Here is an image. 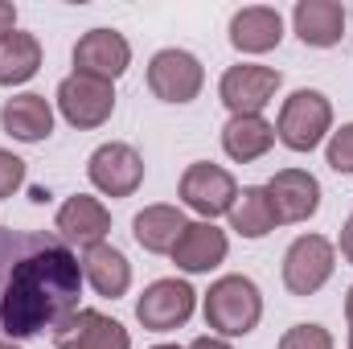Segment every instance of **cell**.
I'll use <instances>...</instances> for the list:
<instances>
[{
  "label": "cell",
  "instance_id": "obj_16",
  "mask_svg": "<svg viewBox=\"0 0 353 349\" xmlns=\"http://www.w3.org/2000/svg\"><path fill=\"white\" fill-rule=\"evenodd\" d=\"M226 251H230L226 230H218L214 222H189L173 247V263L189 275H205L226 259Z\"/></svg>",
  "mask_w": 353,
  "mask_h": 349
},
{
  "label": "cell",
  "instance_id": "obj_34",
  "mask_svg": "<svg viewBox=\"0 0 353 349\" xmlns=\"http://www.w3.org/2000/svg\"><path fill=\"white\" fill-rule=\"evenodd\" d=\"M350 218H353V214H350Z\"/></svg>",
  "mask_w": 353,
  "mask_h": 349
},
{
  "label": "cell",
  "instance_id": "obj_20",
  "mask_svg": "<svg viewBox=\"0 0 353 349\" xmlns=\"http://www.w3.org/2000/svg\"><path fill=\"white\" fill-rule=\"evenodd\" d=\"M271 144H275V128L263 115H230L226 128H222V148L239 165H251V161L267 157Z\"/></svg>",
  "mask_w": 353,
  "mask_h": 349
},
{
  "label": "cell",
  "instance_id": "obj_23",
  "mask_svg": "<svg viewBox=\"0 0 353 349\" xmlns=\"http://www.w3.org/2000/svg\"><path fill=\"white\" fill-rule=\"evenodd\" d=\"M41 70V41L33 33H8L0 41V87H21Z\"/></svg>",
  "mask_w": 353,
  "mask_h": 349
},
{
  "label": "cell",
  "instance_id": "obj_5",
  "mask_svg": "<svg viewBox=\"0 0 353 349\" xmlns=\"http://www.w3.org/2000/svg\"><path fill=\"white\" fill-rule=\"evenodd\" d=\"M58 111L70 128L90 132V128H103L115 111V87L107 79H90V74H66L58 83Z\"/></svg>",
  "mask_w": 353,
  "mask_h": 349
},
{
  "label": "cell",
  "instance_id": "obj_21",
  "mask_svg": "<svg viewBox=\"0 0 353 349\" xmlns=\"http://www.w3.org/2000/svg\"><path fill=\"white\" fill-rule=\"evenodd\" d=\"M185 226H189V222H185V214H181L176 206H144V210L132 218L136 243H140L144 251H152V255H173V247H176V239H181Z\"/></svg>",
  "mask_w": 353,
  "mask_h": 349
},
{
  "label": "cell",
  "instance_id": "obj_30",
  "mask_svg": "<svg viewBox=\"0 0 353 349\" xmlns=\"http://www.w3.org/2000/svg\"><path fill=\"white\" fill-rule=\"evenodd\" d=\"M345 317H350V325H353V288L345 292Z\"/></svg>",
  "mask_w": 353,
  "mask_h": 349
},
{
  "label": "cell",
  "instance_id": "obj_14",
  "mask_svg": "<svg viewBox=\"0 0 353 349\" xmlns=\"http://www.w3.org/2000/svg\"><path fill=\"white\" fill-rule=\"evenodd\" d=\"M128 66H132V46L115 29H90V33L79 37V46H74V70L79 74L115 83Z\"/></svg>",
  "mask_w": 353,
  "mask_h": 349
},
{
  "label": "cell",
  "instance_id": "obj_7",
  "mask_svg": "<svg viewBox=\"0 0 353 349\" xmlns=\"http://www.w3.org/2000/svg\"><path fill=\"white\" fill-rule=\"evenodd\" d=\"M205 87V70H201V62L189 54V50H161V54H152V62H148V90L161 99V103H193L197 94Z\"/></svg>",
  "mask_w": 353,
  "mask_h": 349
},
{
  "label": "cell",
  "instance_id": "obj_2",
  "mask_svg": "<svg viewBox=\"0 0 353 349\" xmlns=\"http://www.w3.org/2000/svg\"><path fill=\"white\" fill-rule=\"evenodd\" d=\"M201 312L214 337H247L263 317V292L251 275H222L210 283Z\"/></svg>",
  "mask_w": 353,
  "mask_h": 349
},
{
  "label": "cell",
  "instance_id": "obj_13",
  "mask_svg": "<svg viewBox=\"0 0 353 349\" xmlns=\"http://www.w3.org/2000/svg\"><path fill=\"white\" fill-rule=\"evenodd\" d=\"M54 230L66 247H94V243H107L111 235V210L90 197V193H74L58 206V218H54Z\"/></svg>",
  "mask_w": 353,
  "mask_h": 349
},
{
  "label": "cell",
  "instance_id": "obj_33",
  "mask_svg": "<svg viewBox=\"0 0 353 349\" xmlns=\"http://www.w3.org/2000/svg\"><path fill=\"white\" fill-rule=\"evenodd\" d=\"M350 349H353V325H350Z\"/></svg>",
  "mask_w": 353,
  "mask_h": 349
},
{
  "label": "cell",
  "instance_id": "obj_15",
  "mask_svg": "<svg viewBox=\"0 0 353 349\" xmlns=\"http://www.w3.org/2000/svg\"><path fill=\"white\" fill-rule=\"evenodd\" d=\"M345 25H350V12L337 0H296V8H292V29L312 50L337 46L345 37Z\"/></svg>",
  "mask_w": 353,
  "mask_h": 349
},
{
  "label": "cell",
  "instance_id": "obj_26",
  "mask_svg": "<svg viewBox=\"0 0 353 349\" xmlns=\"http://www.w3.org/2000/svg\"><path fill=\"white\" fill-rule=\"evenodd\" d=\"M21 185H25V161H21V157H12L8 148H0V201H4V197H12Z\"/></svg>",
  "mask_w": 353,
  "mask_h": 349
},
{
  "label": "cell",
  "instance_id": "obj_25",
  "mask_svg": "<svg viewBox=\"0 0 353 349\" xmlns=\"http://www.w3.org/2000/svg\"><path fill=\"white\" fill-rule=\"evenodd\" d=\"M325 157H329V169L333 173H353V123H341L333 136H329V148H325Z\"/></svg>",
  "mask_w": 353,
  "mask_h": 349
},
{
  "label": "cell",
  "instance_id": "obj_31",
  "mask_svg": "<svg viewBox=\"0 0 353 349\" xmlns=\"http://www.w3.org/2000/svg\"><path fill=\"white\" fill-rule=\"evenodd\" d=\"M0 349H21V346H17V341H4V337H0Z\"/></svg>",
  "mask_w": 353,
  "mask_h": 349
},
{
  "label": "cell",
  "instance_id": "obj_3",
  "mask_svg": "<svg viewBox=\"0 0 353 349\" xmlns=\"http://www.w3.org/2000/svg\"><path fill=\"white\" fill-rule=\"evenodd\" d=\"M333 128V103L321 90H292L275 119V140L292 152H312Z\"/></svg>",
  "mask_w": 353,
  "mask_h": 349
},
{
  "label": "cell",
  "instance_id": "obj_32",
  "mask_svg": "<svg viewBox=\"0 0 353 349\" xmlns=\"http://www.w3.org/2000/svg\"><path fill=\"white\" fill-rule=\"evenodd\" d=\"M152 349H181V346H152Z\"/></svg>",
  "mask_w": 353,
  "mask_h": 349
},
{
  "label": "cell",
  "instance_id": "obj_18",
  "mask_svg": "<svg viewBox=\"0 0 353 349\" xmlns=\"http://www.w3.org/2000/svg\"><path fill=\"white\" fill-rule=\"evenodd\" d=\"M0 123H4V132H8L12 140H21V144H37V140H46V136L54 132V107H50L46 94L25 90V94L4 99V107H0Z\"/></svg>",
  "mask_w": 353,
  "mask_h": 349
},
{
  "label": "cell",
  "instance_id": "obj_1",
  "mask_svg": "<svg viewBox=\"0 0 353 349\" xmlns=\"http://www.w3.org/2000/svg\"><path fill=\"white\" fill-rule=\"evenodd\" d=\"M83 263L50 230L0 226V337L29 341L54 333L83 296Z\"/></svg>",
  "mask_w": 353,
  "mask_h": 349
},
{
  "label": "cell",
  "instance_id": "obj_4",
  "mask_svg": "<svg viewBox=\"0 0 353 349\" xmlns=\"http://www.w3.org/2000/svg\"><path fill=\"white\" fill-rule=\"evenodd\" d=\"M337 267V247L325 235H300L283 255V288L292 296H316Z\"/></svg>",
  "mask_w": 353,
  "mask_h": 349
},
{
  "label": "cell",
  "instance_id": "obj_9",
  "mask_svg": "<svg viewBox=\"0 0 353 349\" xmlns=\"http://www.w3.org/2000/svg\"><path fill=\"white\" fill-rule=\"evenodd\" d=\"M193 308H197V292L185 279H157L136 300V321L148 333H169V329H181L193 317Z\"/></svg>",
  "mask_w": 353,
  "mask_h": 349
},
{
  "label": "cell",
  "instance_id": "obj_19",
  "mask_svg": "<svg viewBox=\"0 0 353 349\" xmlns=\"http://www.w3.org/2000/svg\"><path fill=\"white\" fill-rule=\"evenodd\" d=\"M79 263H83V279H87L103 300H119L132 288V263H128V255L119 247H111V243L87 247Z\"/></svg>",
  "mask_w": 353,
  "mask_h": 349
},
{
  "label": "cell",
  "instance_id": "obj_28",
  "mask_svg": "<svg viewBox=\"0 0 353 349\" xmlns=\"http://www.w3.org/2000/svg\"><path fill=\"white\" fill-rule=\"evenodd\" d=\"M189 349H230V341L210 333V337H197V341H189Z\"/></svg>",
  "mask_w": 353,
  "mask_h": 349
},
{
  "label": "cell",
  "instance_id": "obj_10",
  "mask_svg": "<svg viewBox=\"0 0 353 349\" xmlns=\"http://www.w3.org/2000/svg\"><path fill=\"white\" fill-rule=\"evenodd\" d=\"M279 83H283L279 70L259 66V62H239V66H230L222 74L218 94L230 107V115H263V107L275 99Z\"/></svg>",
  "mask_w": 353,
  "mask_h": 349
},
{
  "label": "cell",
  "instance_id": "obj_29",
  "mask_svg": "<svg viewBox=\"0 0 353 349\" xmlns=\"http://www.w3.org/2000/svg\"><path fill=\"white\" fill-rule=\"evenodd\" d=\"M341 255H345V263H353V218L341 226Z\"/></svg>",
  "mask_w": 353,
  "mask_h": 349
},
{
  "label": "cell",
  "instance_id": "obj_22",
  "mask_svg": "<svg viewBox=\"0 0 353 349\" xmlns=\"http://www.w3.org/2000/svg\"><path fill=\"white\" fill-rule=\"evenodd\" d=\"M275 210H271V197H267L263 185H247L239 189L234 206H230V230L243 235V239H267L275 230Z\"/></svg>",
  "mask_w": 353,
  "mask_h": 349
},
{
  "label": "cell",
  "instance_id": "obj_17",
  "mask_svg": "<svg viewBox=\"0 0 353 349\" xmlns=\"http://www.w3.org/2000/svg\"><path fill=\"white\" fill-rule=\"evenodd\" d=\"M283 41V17L271 4H247L230 17V46L239 54H267Z\"/></svg>",
  "mask_w": 353,
  "mask_h": 349
},
{
  "label": "cell",
  "instance_id": "obj_24",
  "mask_svg": "<svg viewBox=\"0 0 353 349\" xmlns=\"http://www.w3.org/2000/svg\"><path fill=\"white\" fill-rule=\"evenodd\" d=\"M279 349H333V333L325 325H292L279 337Z\"/></svg>",
  "mask_w": 353,
  "mask_h": 349
},
{
  "label": "cell",
  "instance_id": "obj_27",
  "mask_svg": "<svg viewBox=\"0 0 353 349\" xmlns=\"http://www.w3.org/2000/svg\"><path fill=\"white\" fill-rule=\"evenodd\" d=\"M8 33H17V8H12L8 0H0V41H4Z\"/></svg>",
  "mask_w": 353,
  "mask_h": 349
},
{
  "label": "cell",
  "instance_id": "obj_8",
  "mask_svg": "<svg viewBox=\"0 0 353 349\" xmlns=\"http://www.w3.org/2000/svg\"><path fill=\"white\" fill-rule=\"evenodd\" d=\"M87 177L90 185L99 193H107V197H132L140 189V181H144V157L132 144H123V140L99 144L87 161Z\"/></svg>",
  "mask_w": 353,
  "mask_h": 349
},
{
  "label": "cell",
  "instance_id": "obj_11",
  "mask_svg": "<svg viewBox=\"0 0 353 349\" xmlns=\"http://www.w3.org/2000/svg\"><path fill=\"white\" fill-rule=\"evenodd\" d=\"M50 337H54L58 349H132V333H128L115 317H107V312H99V308H79V312H70Z\"/></svg>",
  "mask_w": 353,
  "mask_h": 349
},
{
  "label": "cell",
  "instance_id": "obj_6",
  "mask_svg": "<svg viewBox=\"0 0 353 349\" xmlns=\"http://www.w3.org/2000/svg\"><path fill=\"white\" fill-rule=\"evenodd\" d=\"M239 197V181L226 173L222 165H210V161H197L181 173V201L201 214V222H214L218 214H230Z\"/></svg>",
  "mask_w": 353,
  "mask_h": 349
},
{
  "label": "cell",
  "instance_id": "obj_12",
  "mask_svg": "<svg viewBox=\"0 0 353 349\" xmlns=\"http://www.w3.org/2000/svg\"><path fill=\"white\" fill-rule=\"evenodd\" d=\"M263 189H267V197H271V210H275L279 226L308 222L321 210V181L308 169H279Z\"/></svg>",
  "mask_w": 353,
  "mask_h": 349
}]
</instances>
